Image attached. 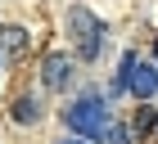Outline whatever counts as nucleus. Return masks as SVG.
<instances>
[{"label":"nucleus","instance_id":"obj_1","mask_svg":"<svg viewBox=\"0 0 158 144\" xmlns=\"http://www.w3.org/2000/svg\"><path fill=\"white\" fill-rule=\"evenodd\" d=\"M63 122H68V131H73V135L104 140L109 126H113V113H109V104H104L99 95H81V99H73V104L63 108Z\"/></svg>","mask_w":158,"mask_h":144},{"label":"nucleus","instance_id":"obj_2","mask_svg":"<svg viewBox=\"0 0 158 144\" xmlns=\"http://www.w3.org/2000/svg\"><path fill=\"white\" fill-rule=\"evenodd\" d=\"M68 36H73L77 59H86V63L99 59V45H104V23H99L86 5H73V9H68Z\"/></svg>","mask_w":158,"mask_h":144},{"label":"nucleus","instance_id":"obj_3","mask_svg":"<svg viewBox=\"0 0 158 144\" xmlns=\"http://www.w3.org/2000/svg\"><path fill=\"white\" fill-rule=\"evenodd\" d=\"M41 77H45L50 90H68V86H73V54H63V50L45 54V59H41Z\"/></svg>","mask_w":158,"mask_h":144},{"label":"nucleus","instance_id":"obj_4","mask_svg":"<svg viewBox=\"0 0 158 144\" xmlns=\"http://www.w3.org/2000/svg\"><path fill=\"white\" fill-rule=\"evenodd\" d=\"M127 90H131L135 99H154L158 95V68L154 63H131V72H127Z\"/></svg>","mask_w":158,"mask_h":144},{"label":"nucleus","instance_id":"obj_5","mask_svg":"<svg viewBox=\"0 0 158 144\" xmlns=\"http://www.w3.org/2000/svg\"><path fill=\"white\" fill-rule=\"evenodd\" d=\"M0 50L5 54H23L27 50V32L23 27H0Z\"/></svg>","mask_w":158,"mask_h":144},{"label":"nucleus","instance_id":"obj_6","mask_svg":"<svg viewBox=\"0 0 158 144\" xmlns=\"http://www.w3.org/2000/svg\"><path fill=\"white\" fill-rule=\"evenodd\" d=\"M135 131H140V135H149V131H158V113H154V108H149V99H145V108L135 113Z\"/></svg>","mask_w":158,"mask_h":144},{"label":"nucleus","instance_id":"obj_7","mask_svg":"<svg viewBox=\"0 0 158 144\" xmlns=\"http://www.w3.org/2000/svg\"><path fill=\"white\" fill-rule=\"evenodd\" d=\"M36 117H41V108L32 104V99H18V104H14V122H23V126H27V122H36Z\"/></svg>","mask_w":158,"mask_h":144},{"label":"nucleus","instance_id":"obj_8","mask_svg":"<svg viewBox=\"0 0 158 144\" xmlns=\"http://www.w3.org/2000/svg\"><path fill=\"white\" fill-rule=\"evenodd\" d=\"M104 144H131V140H127V131L113 122V126H109V135H104Z\"/></svg>","mask_w":158,"mask_h":144},{"label":"nucleus","instance_id":"obj_9","mask_svg":"<svg viewBox=\"0 0 158 144\" xmlns=\"http://www.w3.org/2000/svg\"><path fill=\"white\" fill-rule=\"evenodd\" d=\"M154 59H158V41H154Z\"/></svg>","mask_w":158,"mask_h":144},{"label":"nucleus","instance_id":"obj_10","mask_svg":"<svg viewBox=\"0 0 158 144\" xmlns=\"http://www.w3.org/2000/svg\"><path fill=\"white\" fill-rule=\"evenodd\" d=\"M63 144H73V140H63Z\"/></svg>","mask_w":158,"mask_h":144}]
</instances>
